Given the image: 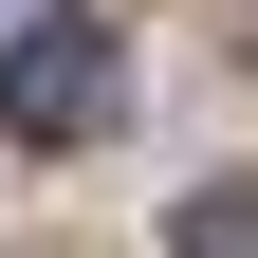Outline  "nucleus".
<instances>
[{"instance_id": "nucleus-1", "label": "nucleus", "mask_w": 258, "mask_h": 258, "mask_svg": "<svg viewBox=\"0 0 258 258\" xmlns=\"http://www.w3.org/2000/svg\"><path fill=\"white\" fill-rule=\"evenodd\" d=\"M111 111H129L111 19H19V55H0V129H19V148H92Z\"/></svg>"}, {"instance_id": "nucleus-2", "label": "nucleus", "mask_w": 258, "mask_h": 258, "mask_svg": "<svg viewBox=\"0 0 258 258\" xmlns=\"http://www.w3.org/2000/svg\"><path fill=\"white\" fill-rule=\"evenodd\" d=\"M166 258H258V184H203V203L166 221Z\"/></svg>"}, {"instance_id": "nucleus-3", "label": "nucleus", "mask_w": 258, "mask_h": 258, "mask_svg": "<svg viewBox=\"0 0 258 258\" xmlns=\"http://www.w3.org/2000/svg\"><path fill=\"white\" fill-rule=\"evenodd\" d=\"M0 19H37V0H0Z\"/></svg>"}]
</instances>
